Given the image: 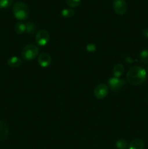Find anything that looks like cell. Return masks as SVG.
I'll return each mask as SVG.
<instances>
[{
	"mask_svg": "<svg viewBox=\"0 0 148 149\" xmlns=\"http://www.w3.org/2000/svg\"><path fill=\"white\" fill-rule=\"evenodd\" d=\"M126 78L129 84L131 85H140L146 80L147 71L142 67L133 65L128 70Z\"/></svg>",
	"mask_w": 148,
	"mask_h": 149,
	"instance_id": "cell-1",
	"label": "cell"
},
{
	"mask_svg": "<svg viewBox=\"0 0 148 149\" xmlns=\"http://www.w3.org/2000/svg\"><path fill=\"white\" fill-rule=\"evenodd\" d=\"M12 12L15 17L17 20H26L29 16L28 7L23 1H17L13 6Z\"/></svg>",
	"mask_w": 148,
	"mask_h": 149,
	"instance_id": "cell-2",
	"label": "cell"
},
{
	"mask_svg": "<svg viewBox=\"0 0 148 149\" xmlns=\"http://www.w3.org/2000/svg\"><path fill=\"white\" fill-rule=\"evenodd\" d=\"M39 54V49L34 45H28L23 47L21 52V56L23 59L26 61H31L36 58Z\"/></svg>",
	"mask_w": 148,
	"mask_h": 149,
	"instance_id": "cell-3",
	"label": "cell"
},
{
	"mask_svg": "<svg viewBox=\"0 0 148 149\" xmlns=\"http://www.w3.org/2000/svg\"><path fill=\"white\" fill-rule=\"evenodd\" d=\"M126 84V81L123 79L112 77L108 79V85L110 90L113 91L117 92L121 90Z\"/></svg>",
	"mask_w": 148,
	"mask_h": 149,
	"instance_id": "cell-4",
	"label": "cell"
},
{
	"mask_svg": "<svg viewBox=\"0 0 148 149\" xmlns=\"http://www.w3.org/2000/svg\"><path fill=\"white\" fill-rule=\"evenodd\" d=\"M49 39H50V36H49V32L44 29L40 30L36 35V42L39 46L44 47L47 45Z\"/></svg>",
	"mask_w": 148,
	"mask_h": 149,
	"instance_id": "cell-5",
	"label": "cell"
},
{
	"mask_svg": "<svg viewBox=\"0 0 148 149\" xmlns=\"http://www.w3.org/2000/svg\"><path fill=\"white\" fill-rule=\"evenodd\" d=\"M113 8L118 15H124L127 11V4L125 0H113Z\"/></svg>",
	"mask_w": 148,
	"mask_h": 149,
	"instance_id": "cell-6",
	"label": "cell"
},
{
	"mask_svg": "<svg viewBox=\"0 0 148 149\" xmlns=\"http://www.w3.org/2000/svg\"><path fill=\"white\" fill-rule=\"evenodd\" d=\"M108 86L106 85L105 84H98L94 88V96L96 97V98L99 99V100L104 99L108 93Z\"/></svg>",
	"mask_w": 148,
	"mask_h": 149,
	"instance_id": "cell-7",
	"label": "cell"
},
{
	"mask_svg": "<svg viewBox=\"0 0 148 149\" xmlns=\"http://www.w3.org/2000/svg\"><path fill=\"white\" fill-rule=\"evenodd\" d=\"M52 62L51 56L46 52H41L38 56V63L41 67L46 68L49 66Z\"/></svg>",
	"mask_w": 148,
	"mask_h": 149,
	"instance_id": "cell-8",
	"label": "cell"
},
{
	"mask_svg": "<svg viewBox=\"0 0 148 149\" xmlns=\"http://www.w3.org/2000/svg\"><path fill=\"white\" fill-rule=\"evenodd\" d=\"M9 136V127L7 124L0 120V142L6 141Z\"/></svg>",
	"mask_w": 148,
	"mask_h": 149,
	"instance_id": "cell-9",
	"label": "cell"
},
{
	"mask_svg": "<svg viewBox=\"0 0 148 149\" xmlns=\"http://www.w3.org/2000/svg\"><path fill=\"white\" fill-rule=\"evenodd\" d=\"M145 143L140 138H135L130 142L128 146V149H144Z\"/></svg>",
	"mask_w": 148,
	"mask_h": 149,
	"instance_id": "cell-10",
	"label": "cell"
},
{
	"mask_svg": "<svg viewBox=\"0 0 148 149\" xmlns=\"http://www.w3.org/2000/svg\"><path fill=\"white\" fill-rule=\"evenodd\" d=\"M23 61L20 58L17 56H12L7 61V64L9 66L12 67V68H17L19 67L20 65H22Z\"/></svg>",
	"mask_w": 148,
	"mask_h": 149,
	"instance_id": "cell-11",
	"label": "cell"
},
{
	"mask_svg": "<svg viewBox=\"0 0 148 149\" xmlns=\"http://www.w3.org/2000/svg\"><path fill=\"white\" fill-rule=\"evenodd\" d=\"M123 73H124V67H123V65H122V64H116V65L113 67V75H114V77L119 78V77H120L123 75Z\"/></svg>",
	"mask_w": 148,
	"mask_h": 149,
	"instance_id": "cell-12",
	"label": "cell"
},
{
	"mask_svg": "<svg viewBox=\"0 0 148 149\" xmlns=\"http://www.w3.org/2000/svg\"><path fill=\"white\" fill-rule=\"evenodd\" d=\"M15 31L17 34H23L26 32V24L22 22H17L15 25Z\"/></svg>",
	"mask_w": 148,
	"mask_h": 149,
	"instance_id": "cell-13",
	"label": "cell"
},
{
	"mask_svg": "<svg viewBox=\"0 0 148 149\" xmlns=\"http://www.w3.org/2000/svg\"><path fill=\"white\" fill-rule=\"evenodd\" d=\"M36 31V26L32 22H28L26 24V32L28 33L33 34Z\"/></svg>",
	"mask_w": 148,
	"mask_h": 149,
	"instance_id": "cell-14",
	"label": "cell"
},
{
	"mask_svg": "<svg viewBox=\"0 0 148 149\" xmlns=\"http://www.w3.org/2000/svg\"><path fill=\"white\" fill-rule=\"evenodd\" d=\"M75 14V11L71 8H65L61 11V15L65 18H69L73 17Z\"/></svg>",
	"mask_w": 148,
	"mask_h": 149,
	"instance_id": "cell-15",
	"label": "cell"
},
{
	"mask_svg": "<svg viewBox=\"0 0 148 149\" xmlns=\"http://www.w3.org/2000/svg\"><path fill=\"white\" fill-rule=\"evenodd\" d=\"M115 146L118 149H127L129 144L126 140L119 139L116 141Z\"/></svg>",
	"mask_w": 148,
	"mask_h": 149,
	"instance_id": "cell-16",
	"label": "cell"
},
{
	"mask_svg": "<svg viewBox=\"0 0 148 149\" xmlns=\"http://www.w3.org/2000/svg\"><path fill=\"white\" fill-rule=\"evenodd\" d=\"M139 58L140 61L142 63L147 64L148 63V49H143L141 51L139 54Z\"/></svg>",
	"mask_w": 148,
	"mask_h": 149,
	"instance_id": "cell-17",
	"label": "cell"
},
{
	"mask_svg": "<svg viewBox=\"0 0 148 149\" xmlns=\"http://www.w3.org/2000/svg\"><path fill=\"white\" fill-rule=\"evenodd\" d=\"M13 0H0V9H5L10 7Z\"/></svg>",
	"mask_w": 148,
	"mask_h": 149,
	"instance_id": "cell-18",
	"label": "cell"
},
{
	"mask_svg": "<svg viewBox=\"0 0 148 149\" xmlns=\"http://www.w3.org/2000/svg\"><path fill=\"white\" fill-rule=\"evenodd\" d=\"M81 3V0H66V4L70 7H76Z\"/></svg>",
	"mask_w": 148,
	"mask_h": 149,
	"instance_id": "cell-19",
	"label": "cell"
},
{
	"mask_svg": "<svg viewBox=\"0 0 148 149\" xmlns=\"http://www.w3.org/2000/svg\"><path fill=\"white\" fill-rule=\"evenodd\" d=\"M86 49V50L88 51L89 52H94V51L96 50V49H97V47H96V45H94V44L89 43L87 45Z\"/></svg>",
	"mask_w": 148,
	"mask_h": 149,
	"instance_id": "cell-20",
	"label": "cell"
},
{
	"mask_svg": "<svg viewBox=\"0 0 148 149\" xmlns=\"http://www.w3.org/2000/svg\"><path fill=\"white\" fill-rule=\"evenodd\" d=\"M142 33H143L144 36L145 37L148 38V29H145L143 31H142Z\"/></svg>",
	"mask_w": 148,
	"mask_h": 149,
	"instance_id": "cell-21",
	"label": "cell"
},
{
	"mask_svg": "<svg viewBox=\"0 0 148 149\" xmlns=\"http://www.w3.org/2000/svg\"><path fill=\"white\" fill-rule=\"evenodd\" d=\"M147 74L148 75V66H147Z\"/></svg>",
	"mask_w": 148,
	"mask_h": 149,
	"instance_id": "cell-22",
	"label": "cell"
}]
</instances>
